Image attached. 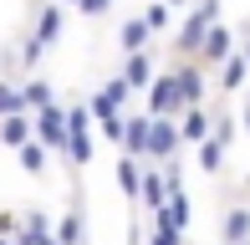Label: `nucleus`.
Masks as SVG:
<instances>
[{"instance_id":"1","label":"nucleus","mask_w":250,"mask_h":245,"mask_svg":"<svg viewBox=\"0 0 250 245\" xmlns=\"http://www.w3.org/2000/svg\"><path fill=\"white\" fill-rule=\"evenodd\" d=\"M209 26H220V0H199V5L189 10V20L179 26L174 57H199V46H204V36H209Z\"/></svg>"},{"instance_id":"2","label":"nucleus","mask_w":250,"mask_h":245,"mask_svg":"<svg viewBox=\"0 0 250 245\" xmlns=\"http://www.w3.org/2000/svg\"><path fill=\"white\" fill-rule=\"evenodd\" d=\"M174 82H179L184 107H204V97H209V72H204L199 57H179L174 61Z\"/></svg>"},{"instance_id":"3","label":"nucleus","mask_w":250,"mask_h":245,"mask_svg":"<svg viewBox=\"0 0 250 245\" xmlns=\"http://www.w3.org/2000/svg\"><path fill=\"white\" fill-rule=\"evenodd\" d=\"M179 113H184V97H179L174 72L153 77V87H148V118H179Z\"/></svg>"},{"instance_id":"4","label":"nucleus","mask_w":250,"mask_h":245,"mask_svg":"<svg viewBox=\"0 0 250 245\" xmlns=\"http://www.w3.org/2000/svg\"><path fill=\"white\" fill-rule=\"evenodd\" d=\"M184 148L179 138V118H153V143H148V163H174V153Z\"/></svg>"},{"instance_id":"5","label":"nucleus","mask_w":250,"mask_h":245,"mask_svg":"<svg viewBox=\"0 0 250 245\" xmlns=\"http://www.w3.org/2000/svg\"><path fill=\"white\" fill-rule=\"evenodd\" d=\"M235 51H240V46H235V31L230 26H209V36H204V46H199V61H204V72H209V66L220 72Z\"/></svg>"},{"instance_id":"6","label":"nucleus","mask_w":250,"mask_h":245,"mask_svg":"<svg viewBox=\"0 0 250 245\" xmlns=\"http://www.w3.org/2000/svg\"><path fill=\"white\" fill-rule=\"evenodd\" d=\"M66 138H72V128H66V107H41L36 113V143H46V148H66Z\"/></svg>"},{"instance_id":"7","label":"nucleus","mask_w":250,"mask_h":245,"mask_svg":"<svg viewBox=\"0 0 250 245\" xmlns=\"http://www.w3.org/2000/svg\"><path fill=\"white\" fill-rule=\"evenodd\" d=\"M148 143H153V118H148V113H133L128 128H123V153L148 163Z\"/></svg>"},{"instance_id":"8","label":"nucleus","mask_w":250,"mask_h":245,"mask_svg":"<svg viewBox=\"0 0 250 245\" xmlns=\"http://www.w3.org/2000/svg\"><path fill=\"white\" fill-rule=\"evenodd\" d=\"M168 179H164V169L158 163H143V194H138V209H148V215H158V209L168 204Z\"/></svg>"},{"instance_id":"9","label":"nucleus","mask_w":250,"mask_h":245,"mask_svg":"<svg viewBox=\"0 0 250 245\" xmlns=\"http://www.w3.org/2000/svg\"><path fill=\"white\" fill-rule=\"evenodd\" d=\"M209 133H214L209 107H184V113H179V138H184V148H199Z\"/></svg>"},{"instance_id":"10","label":"nucleus","mask_w":250,"mask_h":245,"mask_svg":"<svg viewBox=\"0 0 250 245\" xmlns=\"http://www.w3.org/2000/svg\"><path fill=\"white\" fill-rule=\"evenodd\" d=\"M220 240H225V245H245V240H250V204H225V215H220Z\"/></svg>"},{"instance_id":"11","label":"nucleus","mask_w":250,"mask_h":245,"mask_svg":"<svg viewBox=\"0 0 250 245\" xmlns=\"http://www.w3.org/2000/svg\"><path fill=\"white\" fill-rule=\"evenodd\" d=\"M148 46H153V31L143 26V16H128L118 26V51L123 57H138V51H148Z\"/></svg>"},{"instance_id":"12","label":"nucleus","mask_w":250,"mask_h":245,"mask_svg":"<svg viewBox=\"0 0 250 245\" xmlns=\"http://www.w3.org/2000/svg\"><path fill=\"white\" fill-rule=\"evenodd\" d=\"M36 138V118L31 113H16V118H0V143H5V148H26V143Z\"/></svg>"},{"instance_id":"13","label":"nucleus","mask_w":250,"mask_h":245,"mask_svg":"<svg viewBox=\"0 0 250 245\" xmlns=\"http://www.w3.org/2000/svg\"><path fill=\"white\" fill-rule=\"evenodd\" d=\"M153 77H158V66H153V46L123 61V82H128V87H143V92H148V87H153Z\"/></svg>"},{"instance_id":"14","label":"nucleus","mask_w":250,"mask_h":245,"mask_svg":"<svg viewBox=\"0 0 250 245\" xmlns=\"http://www.w3.org/2000/svg\"><path fill=\"white\" fill-rule=\"evenodd\" d=\"M51 82H41V77H21V107L26 113H41V107H51Z\"/></svg>"},{"instance_id":"15","label":"nucleus","mask_w":250,"mask_h":245,"mask_svg":"<svg viewBox=\"0 0 250 245\" xmlns=\"http://www.w3.org/2000/svg\"><path fill=\"white\" fill-rule=\"evenodd\" d=\"M118 189L138 204V194H143V159H128V153L118 159Z\"/></svg>"},{"instance_id":"16","label":"nucleus","mask_w":250,"mask_h":245,"mask_svg":"<svg viewBox=\"0 0 250 245\" xmlns=\"http://www.w3.org/2000/svg\"><path fill=\"white\" fill-rule=\"evenodd\" d=\"M245 82H250V61H245V51H235V57L220 66V82L214 87H220V92H240Z\"/></svg>"},{"instance_id":"17","label":"nucleus","mask_w":250,"mask_h":245,"mask_svg":"<svg viewBox=\"0 0 250 245\" xmlns=\"http://www.w3.org/2000/svg\"><path fill=\"white\" fill-rule=\"evenodd\" d=\"M189 215H194V209H189V194H174V199H168V204L164 209H158V225H168V230H179V235H184V230H189Z\"/></svg>"},{"instance_id":"18","label":"nucleus","mask_w":250,"mask_h":245,"mask_svg":"<svg viewBox=\"0 0 250 245\" xmlns=\"http://www.w3.org/2000/svg\"><path fill=\"white\" fill-rule=\"evenodd\" d=\"M56 36H62V5L46 0V5H41V16H36V41H41V46H51Z\"/></svg>"},{"instance_id":"19","label":"nucleus","mask_w":250,"mask_h":245,"mask_svg":"<svg viewBox=\"0 0 250 245\" xmlns=\"http://www.w3.org/2000/svg\"><path fill=\"white\" fill-rule=\"evenodd\" d=\"M46 163H51V148H46V143H36V138H31L26 148H21V169H26L31 179H41V174H46Z\"/></svg>"},{"instance_id":"20","label":"nucleus","mask_w":250,"mask_h":245,"mask_svg":"<svg viewBox=\"0 0 250 245\" xmlns=\"http://www.w3.org/2000/svg\"><path fill=\"white\" fill-rule=\"evenodd\" d=\"M56 245H82V204H72L56 225Z\"/></svg>"},{"instance_id":"21","label":"nucleus","mask_w":250,"mask_h":245,"mask_svg":"<svg viewBox=\"0 0 250 245\" xmlns=\"http://www.w3.org/2000/svg\"><path fill=\"white\" fill-rule=\"evenodd\" d=\"M92 133H72V138H66V159H72V169H82V163H92Z\"/></svg>"},{"instance_id":"22","label":"nucleus","mask_w":250,"mask_h":245,"mask_svg":"<svg viewBox=\"0 0 250 245\" xmlns=\"http://www.w3.org/2000/svg\"><path fill=\"white\" fill-rule=\"evenodd\" d=\"M143 26H148L153 36H164V31L174 26V10H168L164 0H153V5H143Z\"/></svg>"},{"instance_id":"23","label":"nucleus","mask_w":250,"mask_h":245,"mask_svg":"<svg viewBox=\"0 0 250 245\" xmlns=\"http://www.w3.org/2000/svg\"><path fill=\"white\" fill-rule=\"evenodd\" d=\"M199 169H204V174H220V169H225V143H220V138H204V143H199Z\"/></svg>"},{"instance_id":"24","label":"nucleus","mask_w":250,"mask_h":245,"mask_svg":"<svg viewBox=\"0 0 250 245\" xmlns=\"http://www.w3.org/2000/svg\"><path fill=\"white\" fill-rule=\"evenodd\" d=\"M87 107H92V122H107V118H118V113H123V107L112 102L107 92H92V97H87Z\"/></svg>"},{"instance_id":"25","label":"nucleus","mask_w":250,"mask_h":245,"mask_svg":"<svg viewBox=\"0 0 250 245\" xmlns=\"http://www.w3.org/2000/svg\"><path fill=\"white\" fill-rule=\"evenodd\" d=\"M16 113H26V107H21V87L0 82V118H16Z\"/></svg>"},{"instance_id":"26","label":"nucleus","mask_w":250,"mask_h":245,"mask_svg":"<svg viewBox=\"0 0 250 245\" xmlns=\"http://www.w3.org/2000/svg\"><path fill=\"white\" fill-rule=\"evenodd\" d=\"M123 128H128V113H118V118H107V122H97V133L112 143V148H123Z\"/></svg>"},{"instance_id":"27","label":"nucleus","mask_w":250,"mask_h":245,"mask_svg":"<svg viewBox=\"0 0 250 245\" xmlns=\"http://www.w3.org/2000/svg\"><path fill=\"white\" fill-rule=\"evenodd\" d=\"M41 57H46V46H41V41H36V36H31V41H26V46H21V72H26V77H31V72H36V61H41Z\"/></svg>"},{"instance_id":"28","label":"nucleus","mask_w":250,"mask_h":245,"mask_svg":"<svg viewBox=\"0 0 250 245\" xmlns=\"http://www.w3.org/2000/svg\"><path fill=\"white\" fill-rule=\"evenodd\" d=\"M148 245H184V235H179V230H168V225H148Z\"/></svg>"},{"instance_id":"29","label":"nucleus","mask_w":250,"mask_h":245,"mask_svg":"<svg viewBox=\"0 0 250 245\" xmlns=\"http://www.w3.org/2000/svg\"><path fill=\"white\" fill-rule=\"evenodd\" d=\"M26 230H36V235H56V230H51V215H46V209H26Z\"/></svg>"},{"instance_id":"30","label":"nucleus","mask_w":250,"mask_h":245,"mask_svg":"<svg viewBox=\"0 0 250 245\" xmlns=\"http://www.w3.org/2000/svg\"><path fill=\"white\" fill-rule=\"evenodd\" d=\"M209 138H220L225 148H230V143H235V118H230V113H220V118H214V133H209Z\"/></svg>"},{"instance_id":"31","label":"nucleus","mask_w":250,"mask_h":245,"mask_svg":"<svg viewBox=\"0 0 250 245\" xmlns=\"http://www.w3.org/2000/svg\"><path fill=\"white\" fill-rule=\"evenodd\" d=\"M102 92H107V97H112V102H118V107H123V102H128V92H133V87H128V82H123V72H118V77H112V82H107V87H102Z\"/></svg>"},{"instance_id":"32","label":"nucleus","mask_w":250,"mask_h":245,"mask_svg":"<svg viewBox=\"0 0 250 245\" xmlns=\"http://www.w3.org/2000/svg\"><path fill=\"white\" fill-rule=\"evenodd\" d=\"M16 245H56V235H36V230H21Z\"/></svg>"},{"instance_id":"33","label":"nucleus","mask_w":250,"mask_h":245,"mask_svg":"<svg viewBox=\"0 0 250 245\" xmlns=\"http://www.w3.org/2000/svg\"><path fill=\"white\" fill-rule=\"evenodd\" d=\"M77 10H82V16H107V0H82Z\"/></svg>"},{"instance_id":"34","label":"nucleus","mask_w":250,"mask_h":245,"mask_svg":"<svg viewBox=\"0 0 250 245\" xmlns=\"http://www.w3.org/2000/svg\"><path fill=\"white\" fill-rule=\"evenodd\" d=\"M240 128H245V133H250V102H245V122H240Z\"/></svg>"},{"instance_id":"35","label":"nucleus","mask_w":250,"mask_h":245,"mask_svg":"<svg viewBox=\"0 0 250 245\" xmlns=\"http://www.w3.org/2000/svg\"><path fill=\"white\" fill-rule=\"evenodd\" d=\"M0 245H16V240H10V235H0Z\"/></svg>"},{"instance_id":"36","label":"nucleus","mask_w":250,"mask_h":245,"mask_svg":"<svg viewBox=\"0 0 250 245\" xmlns=\"http://www.w3.org/2000/svg\"><path fill=\"white\" fill-rule=\"evenodd\" d=\"M240 51H245V61H250V41H245V46H240Z\"/></svg>"},{"instance_id":"37","label":"nucleus","mask_w":250,"mask_h":245,"mask_svg":"<svg viewBox=\"0 0 250 245\" xmlns=\"http://www.w3.org/2000/svg\"><path fill=\"white\" fill-rule=\"evenodd\" d=\"M168 5H189V0H168Z\"/></svg>"},{"instance_id":"38","label":"nucleus","mask_w":250,"mask_h":245,"mask_svg":"<svg viewBox=\"0 0 250 245\" xmlns=\"http://www.w3.org/2000/svg\"><path fill=\"white\" fill-rule=\"evenodd\" d=\"M36 5H46V0H36Z\"/></svg>"},{"instance_id":"39","label":"nucleus","mask_w":250,"mask_h":245,"mask_svg":"<svg viewBox=\"0 0 250 245\" xmlns=\"http://www.w3.org/2000/svg\"><path fill=\"white\" fill-rule=\"evenodd\" d=\"M245 245H250V240H245Z\"/></svg>"}]
</instances>
